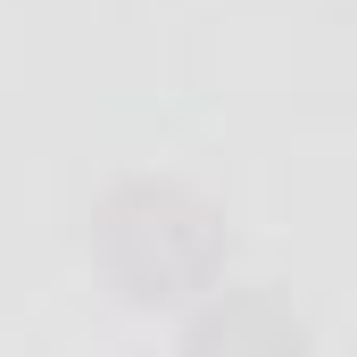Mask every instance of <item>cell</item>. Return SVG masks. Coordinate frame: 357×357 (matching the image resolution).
<instances>
[{"mask_svg": "<svg viewBox=\"0 0 357 357\" xmlns=\"http://www.w3.org/2000/svg\"><path fill=\"white\" fill-rule=\"evenodd\" d=\"M299 349H307L299 316H282V299H266V291L216 299L183 341V357H299Z\"/></svg>", "mask_w": 357, "mask_h": 357, "instance_id": "6da1fadb", "label": "cell"}]
</instances>
